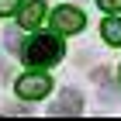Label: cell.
Returning <instances> with one entry per match:
<instances>
[{
	"label": "cell",
	"instance_id": "obj_3",
	"mask_svg": "<svg viewBox=\"0 0 121 121\" xmlns=\"http://www.w3.org/2000/svg\"><path fill=\"white\" fill-rule=\"evenodd\" d=\"M86 21H83V10L80 7H59L56 14H52V28L62 31V35H73V31H80Z\"/></svg>",
	"mask_w": 121,
	"mask_h": 121
},
{
	"label": "cell",
	"instance_id": "obj_8",
	"mask_svg": "<svg viewBox=\"0 0 121 121\" xmlns=\"http://www.w3.org/2000/svg\"><path fill=\"white\" fill-rule=\"evenodd\" d=\"M97 4H100L104 10H111V14H114V10H121V0H97Z\"/></svg>",
	"mask_w": 121,
	"mask_h": 121
},
{
	"label": "cell",
	"instance_id": "obj_6",
	"mask_svg": "<svg viewBox=\"0 0 121 121\" xmlns=\"http://www.w3.org/2000/svg\"><path fill=\"white\" fill-rule=\"evenodd\" d=\"M100 35L107 38V45H121V21L118 17H107L104 28H100Z\"/></svg>",
	"mask_w": 121,
	"mask_h": 121
},
{
	"label": "cell",
	"instance_id": "obj_4",
	"mask_svg": "<svg viewBox=\"0 0 121 121\" xmlns=\"http://www.w3.org/2000/svg\"><path fill=\"white\" fill-rule=\"evenodd\" d=\"M24 4V0H21ZM42 14H45V4L42 0H28L24 7H21V14H17V24L21 28H35L38 21H42Z\"/></svg>",
	"mask_w": 121,
	"mask_h": 121
},
{
	"label": "cell",
	"instance_id": "obj_1",
	"mask_svg": "<svg viewBox=\"0 0 121 121\" xmlns=\"http://www.w3.org/2000/svg\"><path fill=\"white\" fill-rule=\"evenodd\" d=\"M62 59V42L59 35H35L24 45V62L35 66V69H45V66H56Z\"/></svg>",
	"mask_w": 121,
	"mask_h": 121
},
{
	"label": "cell",
	"instance_id": "obj_2",
	"mask_svg": "<svg viewBox=\"0 0 121 121\" xmlns=\"http://www.w3.org/2000/svg\"><path fill=\"white\" fill-rule=\"evenodd\" d=\"M48 90H52V80L45 73H28L17 80V97H24V100H42Z\"/></svg>",
	"mask_w": 121,
	"mask_h": 121
},
{
	"label": "cell",
	"instance_id": "obj_7",
	"mask_svg": "<svg viewBox=\"0 0 121 121\" xmlns=\"http://www.w3.org/2000/svg\"><path fill=\"white\" fill-rule=\"evenodd\" d=\"M17 7H21V0H0V17H10Z\"/></svg>",
	"mask_w": 121,
	"mask_h": 121
},
{
	"label": "cell",
	"instance_id": "obj_5",
	"mask_svg": "<svg viewBox=\"0 0 121 121\" xmlns=\"http://www.w3.org/2000/svg\"><path fill=\"white\" fill-rule=\"evenodd\" d=\"M80 111H83V97L76 90H66L56 100V107H52V114H80Z\"/></svg>",
	"mask_w": 121,
	"mask_h": 121
},
{
	"label": "cell",
	"instance_id": "obj_9",
	"mask_svg": "<svg viewBox=\"0 0 121 121\" xmlns=\"http://www.w3.org/2000/svg\"><path fill=\"white\" fill-rule=\"evenodd\" d=\"M4 76H7V66H4V62H0V83H4Z\"/></svg>",
	"mask_w": 121,
	"mask_h": 121
}]
</instances>
